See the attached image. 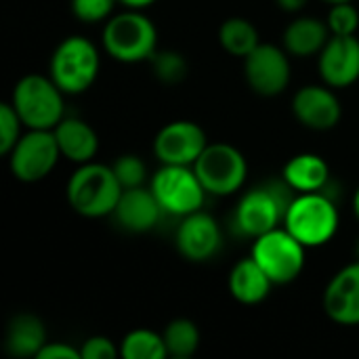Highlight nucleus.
<instances>
[{"label":"nucleus","instance_id":"obj_1","mask_svg":"<svg viewBox=\"0 0 359 359\" xmlns=\"http://www.w3.org/2000/svg\"><path fill=\"white\" fill-rule=\"evenodd\" d=\"M122 191L124 187L120 185L114 168L95 160L78 164L65 187L69 206L86 219L111 217Z\"/></svg>","mask_w":359,"mask_h":359},{"label":"nucleus","instance_id":"obj_2","mask_svg":"<svg viewBox=\"0 0 359 359\" xmlns=\"http://www.w3.org/2000/svg\"><path fill=\"white\" fill-rule=\"evenodd\" d=\"M101 42L111 59L120 63H143L158 50V29L143 11L126 8L105 21Z\"/></svg>","mask_w":359,"mask_h":359},{"label":"nucleus","instance_id":"obj_3","mask_svg":"<svg viewBox=\"0 0 359 359\" xmlns=\"http://www.w3.org/2000/svg\"><path fill=\"white\" fill-rule=\"evenodd\" d=\"M339 223V208L326 191L297 194L284 217V227L305 248L328 244L337 236Z\"/></svg>","mask_w":359,"mask_h":359},{"label":"nucleus","instance_id":"obj_4","mask_svg":"<svg viewBox=\"0 0 359 359\" xmlns=\"http://www.w3.org/2000/svg\"><path fill=\"white\" fill-rule=\"evenodd\" d=\"M99 69V48L84 36L63 38L48 61V76L67 97L86 93L95 84Z\"/></svg>","mask_w":359,"mask_h":359},{"label":"nucleus","instance_id":"obj_5","mask_svg":"<svg viewBox=\"0 0 359 359\" xmlns=\"http://www.w3.org/2000/svg\"><path fill=\"white\" fill-rule=\"evenodd\" d=\"M65 97L50 76L27 74L15 84L11 105L25 128L53 130L65 118Z\"/></svg>","mask_w":359,"mask_h":359},{"label":"nucleus","instance_id":"obj_6","mask_svg":"<svg viewBox=\"0 0 359 359\" xmlns=\"http://www.w3.org/2000/svg\"><path fill=\"white\" fill-rule=\"evenodd\" d=\"M290 187L284 185H259L246 191L233 215V223L242 236H248L257 240L259 236L278 229L284 225V217L288 210V204L292 202L294 196H290Z\"/></svg>","mask_w":359,"mask_h":359},{"label":"nucleus","instance_id":"obj_7","mask_svg":"<svg viewBox=\"0 0 359 359\" xmlns=\"http://www.w3.org/2000/svg\"><path fill=\"white\" fill-rule=\"evenodd\" d=\"M250 257L267 273L273 286H284L294 282L303 273L307 248L282 225L259 236L252 244Z\"/></svg>","mask_w":359,"mask_h":359},{"label":"nucleus","instance_id":"obj_8","mask_svg":"<svg viewBox=\"0 0 359 359\" xmlns=\"http://www.w3.org/2000/svg\"><path fill=\"white\" fill-rule=\"evenodd\" d=\"M194 170L208 196L227 198L244 187L248 162L244 154L229 143H208L196 160Z\"/></svg>","mask_w":359,"mask_h":359},{"label":"nucleus","instance_id":"obj_9","mask_svg":"<svg viewBox=\"0 0 359 359\" xmlns=\"http://www.w3.org/2000/svg\"><path fill=\"white\" fill-rule=\"evenodd\" d=\"M149 189L154 191L162 212L179 219L202 210V204L208 196L194 166L175 164H162V168H158L151 177Z\"/></svg>","mask_w":359,"mask_h":359},{"label":"nucleus","instance_id":"obj_10","mask_svg":"<svg viewBox=\"0 0 359 359\" xmlns=\"http://www.w3.org/2000/svg\"><path fill=\"white\" fill-rule=\"evenodd\" d=\"M6 158L8 168L17 181L38 183L55 170L61 158V149L53 130L27 128V133L21 135Z\"/></svg>","mask_w":359,"mask_h":359},{"label":"nucleus","instance_id":"obj_11","mask_svg":"<svg viewBox=\"0 0 359 359\" xmlns=\"http://www.w3.org/2000/svg\"><path fill=\"white\" fill-rule=\"evenodd\" d=\"M244 78L261 97H278L290 84V59L284 46L259 44L244 57Z\"/></svg>","mask_w":359,"mask_h":359},{"label":"nucleus","instance_id":"obj_12","mask_svg":"<svg viewBox=\"0 0 359 359\" xmlns=\"http://www.w3.org/2000/svg\"><path fill=\"white\" fill-rule=\"evenodd\" d=\"M206 145L208 139L200 124L191 120H175L158 130L154 139V154L160 164L194 166Z\"/></svg>","mask_w":359,"mask_h":359},{"label":"nucleus","instance_id":"obj_13","mask_svg":"<svg viewBox=\"0 0 359 359\" xmlns=\"http://www.w3.org/2000/svg\"><path fill=\"white\" fill-rule=\"evenodd\" d=\"M175 244L183 259L191 263H206L221 250L223 231L215 217L204 210H196L181 219Z\"/></svg>","mask_w":359,"mask_h":359},{"label":"nucleus","instance_id":"obj_14","mask_svg":"<svg viewBox=\"0 0 359 359\" xmlns=\"http://www.w3.org/2000/svg\"><path fill=\"white\" fill-rule=\"evenodd\" d=\"M292 114L305 128L324 133L332 130L341 122L343 107L332 86L307 84L294 93Z\"/></svg>","mask_w":359,"mask_h":359},{"label":"nucleus","instance_id":"obj_15","mask_svg":"<svg viewBox=\"0 0 359 359\" xmlns=\"http://www.w3.org/2000/svg\"><path fill=\"white\" fill-rule=\"evenodd\" d=\"M318 69L324 84L332 88H347L359 80L358 36H330L318 55Z\"/></svg>","mask_w":359,"mask_h":359},{"label":"nucleus","instance_id":"obj_16","mask_svg":"<svg viewBox=\"0 0 359 359\" xmlns=\"http://www.w3.org/2000/svg\"><path fill=\"white\" fill-rule=\"evenodd\" d=\"M324 311L339 326H359V261L337 271L328 282Z\"/></svg>","mask_w":359,"mask_h":359},{"label":"nucleus","instance_id":"obj_17","mask_svg":"<svg viewBox=\"0 0 359 359\" xmlns=\"http://www.w3.org/2000/svg\"><path fill=\"white\" fill-rule=\"evenodd\" d=\"M162 215L154 191L143 185L124 189L111 217L128 233H147L158 225Z\"/></svg>","mask_w":359,"mask_h":359},{"label":"nucleus","instance_id":"obj_18","mask_svg":"<svg viewBox=\"0 0 359 359\" xmlns=\"http://www.w3.org/2000/svg\"><path fill=\"white\" fill-rule=\"evenodd\" d=\"M55 139L61 149V156L74 164L93 162L99 151V137L95 128L80 118H63L55 128Z\"/></svg>","mask_w":359,"mask_h":359},{"label":"nucleus","instance_id":"obj_19","mask_svg":"<svg viewBox=\"0 0 359 359\" xmlns=\"http://www.w3.org/2000/svg\"><path fill=\"white\" fill-rule=\"evenodd\" d=\"M282 179L294 194L324 191L330 181V166L318 154H299L284 164Z\"/></svg>","mask_w":359,"mask_h":359},{"label":"nucleus","instance_id":"obj_20","mask_svg":"<svg viewBox=\"0 0 359 359\" xmlns=\"http://www.w3.org/2000/svg\"><path fill=\"white\" fill-rule=\"evenodd\" d=\"M332 32L326 21L318 17H297L288 23L282 36V46L292 57H313L320 55Z\"/></svg>","mask_w":359,"mask_h":359},{"label":"nucleus","instance_id":"obj_21","mask_svg":"<svg viewBox=\"0 0 359 359\" xmlns=\"http://www.w3.org/2000/svg\"><path fill=\"white\" fill-rule=\"evenodd\" d=\"M227 288H229V294L238 303L259 305L269 297L273 282L259 267V263L252 257H248V259H242L240 263L233 265V269L229 271Z\"/></svg>","mask_w":359,"mask_h":359},{"label":"nucleus","instance_id":"obj_22","mask_svg":"<svg viewBox=\"0 0 359 359\" xmlns=\"http://www.w3.org/2000/svg\"><path fill=\"white\" fill-rule=\"evenodd\" d=\"M46 343V328L40 318L32 313H19L11 320L4 345L13 358H38Z\"/></svg>","mask_w":359,"mask_h":359},{"label":"nucleus","instance_id":"obj_23","mask_svg":"<svg viewBox=\"0 0 359 359\" xmlns=\"http://www.w3.org/2000/svg\"><path fill=\"white\" fill-rule=\"evenodd\" d=\"M219 42L229 55L244 59L261 44V38L252 21L244 17H229L219 27Z\"/></svg>","mask_w":359,"mask_h":359},{"label":"nucleus","instance_id":"obj_24","mask_svg":"<svg viewBox=\"0 0 359 359\" xmlns=\"http://www.w3.org/2000/svg\"><path fill=\"white\" fill-rule=\"evenodd\" d=\"M164 343H166V349H168V355L177 359H187L191 358L198 347H200V330L198 326L187 320V318H177L172 320L164 332Z\"/></svg>","mask_w":359,"mask_h":359},{"label":"nucleus","instance_id":"obj_25","mask_svg":"<svg viewBox=\"0 0 359 359\" xmlns=\"http://www.w3.org/2000/svg\"><path fill=\"white\" fill-rule=\"evenodd\" d=\"M120 355L126 359H164L168 355V349L162 334L139 328L122 339Z\"/></svg>","mask_w":359,"mask_h":359},{"label":"nucleus","instance_id":"obj_26","mask_svg":"<svg viewBox=\"0 0 359 359\" xmlns=\"http://www.w3.org/2000/svg\"><path fill=\"white\" fill-rule=\"evenodd\" d=\"M154 76L164 84H179L187 78L189 63L179 50H156L149 59Z\"/></svg>","mask_w":359,"mask_h":359},{"label":"nucleus","instance_id":"obj_27","mask_svg":"<svg viewBox=\"0 0 359 359\" xmlns=\"http://www.w3.org/2000/svg\"><path fill=\"white\" fill-rule=\"evenodd\" d=\"M120 185L124 189H130V187H143L145 181H147V166L145 162L135 156V154H124L120 156L114 164H111Z\"/></svg>","mask_w":359,"mask_h":359},{"label":"nucleus","instance_id":"obj_28","mask_svg":"<svg viewBox=\"0 0 359 359\" xmlns=\"http://www.w3.org/2000/svg\"><path fill=\"white\" fill-rule=\"evenodd\" d=\"M326 23L332 36H355L359 27V11L353 6V2L330 4Z\"/></svg>","mask_w":359,"mask_h":359},{"label":"nucleus","instance_id":"obj_29","mask_svg":"<svg viewBox=\"0 0 359 359\" xmlns=\"http://www.w3.org/2000/svg\"><path fill=\"white\" fill-rule=\"evenodd\" d=\"M25 124L21 122L19 114L15 111V107L11 103H2L0 105V154L8 156L11 149L17 145V141L21 139V128Z\"/></svg>","mask_w":359,"mask_h":359},{"label":"nucleus","instance_id":"obj_30","mask_svg":"<svg viewBox=\"0 0 359 359\" xmlns=\"http://www.w3.org/2000/svg\"><path fill=\"white\" fill-rule=\"evenodd\" d=\"M118 0H72V13L84 23L107 21L116 8Z\"/></svg>","mask_w":359,"mask_h":359},{"label":"nucleus","instance_id":"obj_31","mask_svg":"<svg viewBox=\"0 0 359 359\" xmlns=\"http://www.w3.org/2000/svg\"><path fill=\"white\" fill-rule=\"evenodd\" d=\"M118 353L120 349L107 337H90L80 347L82 359H114Z\"/></svg>","mask_w":359,"mask_h":359},{"label":"nucleus","instance_id":"obj_32","mask_svg":"<svg viewBox=\"0 0 359 359\" xmlns=\"http://www.w3.org/2000/svg\"><path fill=\"white\" fill-rule=\"evenodd\" d=\"M38 359H82L80 349L65 345V343H46L42 351L38 353Z\"/></svg>","mask_w":359,"mask_h":359},{"label":"nucleus","instance_id":"obj_33","mask_svg":"<svg viewBox=\"0 0 359 359\" xmlns=\"http://www.w3.org/2000/svg\"><path fill=\"white\" fill-rule=\"evenodd\" d=\"M278 2V6L282 8V11H286V13H299V11H303V6L309 2V0H276Z\"/></svg>","mask_w":359,"mask_h":359},{"label":"nucleus","instance_id":"obj_34","mask_svg":"<svg viewBox=\"0 0 359 359\" xmlns=\"http://www.w3.org/2000/svg\"><path fill=\"white\" fill-rule=\"evenodd\" d=\"M122 6H126V8H137V11H143V8H147V6H151L156 0H118Z\"/></svg>","mask_w":359,"mask_h":359},{"label":"nucleus","instance_id":"obj_35","mask_svg":"<svg viewBox=\"0 0 359 359\" xmlns=\"http://www.w3.org/2000/svg\"><path fill=\"white\" fill-rule=\"evenodd\" d=\"M353 210H355V217L359 219V187L358 191H355V196H353Z\"/></svg>","mask_w":359,"mask_h":359},{"label":"nucleus","instance_id":"obj_36","mask_svg":"<svg viewBox=\"0 0 359 359\" xmlns=\"http://www.w3.org/2000/svg\"><path fill=\"white\" fill-rule=\"evenodd\" d=\"M324 2H328V4H337V2H353V0H324Z\"/></svg>","mask_w":359,"mask_h":359},{"label":"nucleus","instance_id":"obj_37","mask_svg":"<svg viewBox=\"0 0 359 359\" xmlns=\"http://www.w3.org/2000/svg\"><path fill=\"white\" fill-rule=\"evenodd\" d=\"M355 257H358V261H359V242H358V246H355Z\"/></svg>","mask_w":359,"mask_h":359}]
</instances>
